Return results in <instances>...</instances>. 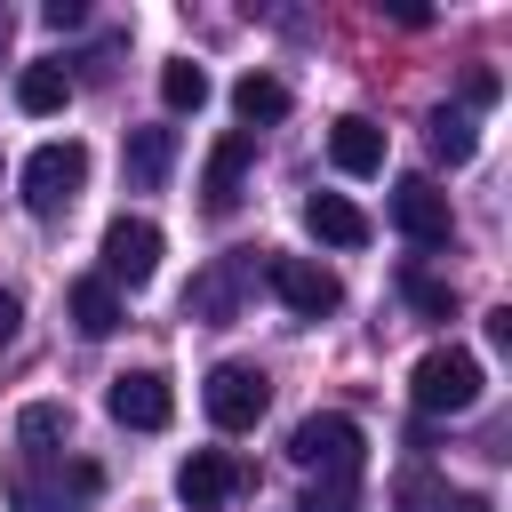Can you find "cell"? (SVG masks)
Here are the masks:
<instances>
[{
	"label": "cell",
	"mask_w": 512,
	"mask_h": 512,
	"mask_svg": "<svg viewBox=\"0 0 512 512\" xmlns=\"http://www.w3.org/2000/svg\"><path fill=\"white\" fill-rule=\"evenodd\" d=\"M480 360L464 352V344H432L424 360H416V376H408V400H416V416H464L472 400H480Z\"/></svg>",
	"instance_id": "cell-1"
},
{
	"label": "cell",
	"mask_w": 512,
	"mask_h": 512,
	"mask_svg": "<svg viewBox=\"0 0 512 512\" xmlns=\"http://www.w3.org/2000/svg\"><path fill=\"white\" fill-rule=\"evenodd\" d=\"M96 488H104V472L80 464V456H72V464H64V456H40V464H16V472H8V504H16V512H80Z\"/></svg>",
	"instance_id": "cell-2"
},
{
	"label": "cell",
	"mask_w": 512,
	"mask_h": 512,
	"mask_svg": "<svg viewBox=\"0 0 512 512\" xmlns=\"http://www.w3.org/2000/svg\"><path fill=\"white\" fill-rule=\"evenodd\" d=\"M16 184H24V208H32V216H64V208L80 200V184H88V144H72V136L40 144Z\"/></svg>",
	"instance_id": "cell-3"
},
{
	"label": "cell",
	"mask_w": 512,
	"mask_h": 512,
	"mask_svg": "<svg viewBox=\"0 0 512 512\" xmlns=\"http://www.w3.org/2000/svg\"><path fill=\"white\" fill-rule=\"evenodd\" d=\"M360 424L344 416V408H328V416H304L296 432H288V456L304 464V472H320V480H360Z\"/></svg>",
	"instance_id": "cell-4"
},
{
	"label": "cell",
	"mask_w": 512,
	"mask_h": 512,
	"mask_svg": "<svg viewBox=\"0 0 512 512\" xmlns=\"http://www.w3.org/2000/svg\"><path fill=\"white\" fill-rule=\"evenodd\" d=\"M200 408H208V424H216V432H256V424H264V408H272V384H264V368L224 360V368H208Z\"/></svg>",
	"instance_id": "cell-5"
},
{
	"label": "cell",
	"mask_w": 512,
	"mask_h": 512,
	"mask_svg": "<svg viewBox=\"0 0 512 512\" xmlns=\"http://www.w3.org/2000/svg\"><path fill=\"white\" fill-rule=\"evenodd\" d=\"M392 232H400L408 248H448V240H456L448 192H440L432 176H400V184H392Z\"/></svg>",
	"instance_id": "cell-6"
},
{
	"label": "cell",
	"mask_w": 512,
	"mask_h": 512,
	"mask_svg": "<svg viewBox=\"0 0 512 512\" xmlns=\"http://www.w3.org/2000/svg\"><path fill=\"white\" fill-rule=\"evenodd\" d=\"M264 288H272L296 320H320V312L344 304V280H336L328 264H312V256H264Z\"/></svg>",
	"instance_id": "cell-7"
},
{
	"label": "cell",
	"mask_w": 512,
	"mask_h": 512,
	"mask_svg": "<svg viewBox=\"0 0 512 512\" xmlns=\"http://www.w3.org/2000/svg\"><path fill=\"white\" fill-rule=\"evenodd\" d=\"M240 488H248V464H240L232 448H192V456L176 464V504H184V512H224Z\"/></svg>",
	"instance_id": "cell-8"
},
{
	"label": "cell",
	"mask_w": 512,
	"mask_h": 512,
	"mask_svg": "<svg viewBox=\"0 0 512 512\" xmlns=\"http://www.w3.org/2000/svg\"><path fill=\"white\" fill-rule=\"evenodd\" d=\"M96 256H104V280H112V288H144V280L160 272V224H152V216H112Z\"/></svg>",
	"instance_id": "cell-9"
},
{
	"label": "cell",
	"mask_w": 512,
	"mask_h": 512,
	"mask_svg": "<svg viewBox=\"0 0 512 512\" xmlns=\"http://www.w3.org/2000/svg\"><path fill=\"white\" fill-rule=\"evenodd\" d=\"M104 408H112V424H128V432H168L176 392H168L160 368H120V376L104 384Z\"/></svg>",
	"instance_id": "cell-10"
},
{
	"label": "cell",
	"mask_w": 512,
	"mask_h": 512,
	"mask_svg": "<svg viewBox=\"0 0 512 512\" xmlns=\"http://www.w3.org/2000/svg\"><path fill=\"white\" fill-rule=\"evenodd\" d=\"M248 272H256V256H216V264L184 288V312H192V320H232V312H240V280H248Z\"/></svg>",
	"instance_id": "cell-11"
},
{
	"label": "cell",
	"mask_w": 512,
	"mask_h": 512,
	"mask_svg": "<svg viewBox=\"0 0 512 512\" xmlns=\"http://www.w3.org/2000/svg\"><path fill=\"white\" fill-rule=\"evenodd\" d=\"M248 160H256V136H248V128L216 136L208 176H200V192H208V208H216V216H224V208H240V176H248Z\"/></svg>",
	"instance_id": "cell-12"
},
{
	"label": "cell",
	"mask_w": 512,
	"mask_h": 512,
	"mask_svg": "<svg viewBox=\"0 0 512 512\" xmlns=\"http://www.w3.org/2000/svg\"><path fill=\"white\" fill-rule=\"evenodd\" d=\"M328 160H336L344 176H376V168H384V128H376L368 112H344V120L328 128Z\"/></svg>",
	"instance_id": "cell-13"
},
{
	"label": "cell",
	"mask_w": 512,
	"mask_h": 512,
	"mask_svg": "<svg viewBox=\"0 0 512 512\" xmlns=\"http://www.w3.org/2000/svg\"><path fill=\"white\" fill-rule=\"evenodd\" d=\"M120 168H128V184H136V192H160V184H168V168H176V128H128Z\"/></svg>",
	"instance_id": "cell-14"
},
{
	"label": "cell",
	"mask_w": 512,
	"mask_h": 512,
	"mask_svg": "<svg viewBox=\"0 0 512 512\" xmlns=\"http://www.w3.org/2000/svg\"><path fill=\"white\" fill-rule=\"evenodd\" d=\"M304 224H312V240H328V248H368V216H360L344 192H312V200H304Z\"/></svg>",
	"instance_id": "cell-15"
},
{
	"label": "cell",
	"mask_w": 512,
	"mask_h": 512,
	"mask_svg": "<svg viewBox=\"0 0 512 512\" xmlns=\"http://www.w3.org/2000/svg\"><path fill=\"white\" fill-rule=\"evenodd\" d=\"M64 304H72V328H80V336H112V328L128 320V304H120V288H112L104 272L72 280V296H64Z\"/></svg>",
	"instance_id": "cell-16"
},
{
	"label": "cell",
	"mask_w": 512,
	"mask_h": 512,
	"mask_svg": "<svg viewBox=\"0 0 512 512\" xmlns=\"http://www.w3.org/2000/svg\"><path fill=\"white\" fill-rule=\"evenodd\" d=\"M16 104H24L32 120L64 112V104H72V80H64V64H24V72H16Z\"/></svg>",
	"instance_id": "cell-17"
},
{
	"label": "cell",
	"mask_w": 512,
	"mask_h": 512,
	"mask_svg": "<svg viewBox=\"0 0 512 512\" xmlns=\"http://www.w3.org/2000/svg\"><path fill=\"white\" fill-rule=\"evenodd\" d=\"M232 112H240L248 128H272V120H288V88H280L272 72H240V88H232Z\"/></svg>",
	"instance_id": "cell-18"
},
{
	"label": "cell",
	"mask_w": 512,
	"mask_h": 512,
	"mask_svg": "<svg viewBox=\"0 0 512 512\" xmlns=\"http://www.w3.org/2000/svg\"><path fill=\"white\" fill-rule=\"evenodd\" d=\"M400 296H408L424 320H456V288H448V280H432L424 264H400Z\"/></svg>",
	"instance_id": "cell-19"
},
{
	"label": "cell",
	"mask_w": 512,
	"mask_h": 512,
	"mask_svg": "<svg viewBox=\"0 0 512 512\" xmlns=\"http://www.w3.org/2000/svg\"><path fill=\"white\" fill-rule=\"evenodd\" d=\"M160 104H168V112H200V104H208V72H200L192 56H184V64H160Z\"/></svg>",
	"instance_id": "cell-20"
},
{
	"label": "cell",
	"mask_w": 512,
	"mask_h": 512,
	"mask_svg": "<svg viewBox=\"0 0 512 512\" xmlns=\"http://www.w3.org/2000/svg\"><path fill=\"white\" fill-rule=\"evenodd\" d=\"M432 152H440V160H448V168H464V160H472V152H480V136H472V120H464V112H448V104H440V112H432Z\"/></svg>",
	"instance_id": "cell-21"
},
{
	"label": "cell",
	"mask_w": 512,
	"mask_h": 512,
	"mask_svg": "<svg viewBox=\"0 0 512 512\" xmlns=\"http://www.w3.org/2000/svg\"><path fill=\"white\" fill-rule=\"evenodd\" d=\"M64 432H72V416H64L56 400H32V408L16 416V440H24V448H40V456H48V440H64Z\"/></svg>",
	"instance_id": "cell-22"
},
{
	"label": "cell",
	"mask_w": 512,
	"mask_h": 512,
	"mask_svg": "<svg viewBox=\"0 0 512 512\" xmlns=\"http://www.w3.org/2000/svg\"><path fill=\"white\" fill-rule=\"evenodd\" d=\"M392 496H400V512H448V488H440L432 472H400Z\"/></svg>",
	"instance_id": "cell-23"
},
{
	"label": "cell",
	"mask_w": 512,
	"mask_h": 512,
	"mask_svg": "<svg viewBox=\"0 0 512 512\" xmlns=\"http://www.w3.org/2000/svg\"><path fill=\"white\" fill-rule=\"evenodd\" d=\"M352 496H360V480H312L304 512H352Z\"/></svg>",
	"instance_id": "cell-24"
},
{
	"label": "cell",
	"mask_w": 512,
	"mask_h": 512,
	"mask_svg": "<svg viewBox=\"0 0 512 512\" xmlns=\"http://www.w3.org/2000/svg\"><path fill=\"white\" fill-rule=\"evenodd\" d=\"M464 104H496V72H488V64L464 72Z\"/></svg>",
	"instance_id": "cell-25"
},
{
	"label": "cell",
	"mask_w": 512,
	"mask_h": 512,
	"mask_svg": "<svg viewBox=\"0 0 512 512\" xmlns=\"http://www.w3.org/2000/svg\"><path fill=\"white\" fill-rule=\"evenodd\" d=\"M488 344H496V352H512V304H496V312H488Z\"/></svg>",
	"instance_id": "cell-26"
},
{
	"label": "cell",
	"mask_w": 512,
	"mask_h": 512,
	"mask_svg": "<svg viewBox=\"0 0 512 512\" xmlns=\"http://www.w3.org/2000/svg\"><path fill=\"white\" fill-rule=\"evenodd\" d=\"M40 16H48V24H56V32H72V24H80V0H48V8H40Z\"/></svg>",
	"instance_id": "cell-27"
},
{
	"label": "cell",
	"mask_w": 512,
	"mask_h": 512,
	"mask_svg": "<svg viewBox=\"0 0 512 512\" xmlns=\"http://www.w3.org/2000/svg\"><path fill=\"white\" fill-rule=\"evenodd\" d=\"M16 320H24V304H16V296H8V288H0V344H8V336H16Z\"/></svg>",
	"instance_id": "cell-28"
},
{
	"label": "cell",
	"mask_w": 512,
	"mask_h": 512,
	"mask_svg": "<svg viewBox=\"0 0 512 512\" xmlns=\"http://www.w3.org/2000/svg\"><path fill=\"white\" fill-rule=\"evenodd\" d=\"M456 512H496V504L488 496H456Z\"/></svg>",
	"instance_id": "cell-29"
},
{
	"label": "cell",
	"mask_w": 512,
	"mask_h": 512,
	"mask_svg": "<svg viewBox=\"0 0 512 512\" xmlns=\"http://www.w3.org/2000/svg\"><path fill=\"white\" fill-rule=\"evenodd\" d=\"M8 40H16V16H8V8H0V56H8Z\"/></svg>",
	"instance_id": "cell-30"
}]
</instances>
